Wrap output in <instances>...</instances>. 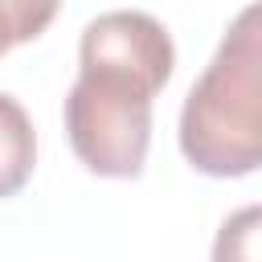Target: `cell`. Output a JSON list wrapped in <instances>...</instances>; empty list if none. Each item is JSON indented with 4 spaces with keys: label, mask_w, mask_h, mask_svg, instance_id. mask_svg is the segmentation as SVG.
I'll list each match as a JSON object with an SVG mask.
<instances>
[{
    "label": "cell",
    "mask_w": 262,
    "mask_h": 262,
    "mask_svg": "<svg viewBox=\"0 0 262 262\" xmlns=\"http://www.w3.org/2000/svg\"><path fill=\"white\" fill-rule=\"evenodd\" d=\"M176 45L151 12H98L78 41V82L66 94V139L106 180H135L151 143V102L168 86Z\"/></svg>",
    "instance_id": "cell-1"
},
{
    "label": "cell",
    "mask_w": 262,
    "mask_h": 262,
    "mask_svg": "<svg viewBox=\"0 0 262 262\" xmlns=\"http://www.w3.org/2000/svg\"><path fill=\"white\" fill-rule=\"evenodd\" d=\"M184 160L217 180L262 164V8L250 4L221 37L213 61L180 106Z\"/></svg>",
    "instance_id": "cell-2"
},
{
    "label": "cell",
    "mask_w": 262,
    "mask_h": 262,
    "mask_svg": "<svg viewBox=\"0 0 262 262\" xmlns=\"http://www.w3.org/2000/svg\"><path fill=\"white\" fill-rule=\"evenodd\" d=\"M37 164V131L29 111L0 90V201L16 196Z\"/></svg>",
    "instance_id": "cell-3"
},
{
    "label": "cell",
    "mask_w": 262,
    "mask_h": 262,
    "mask_svg": "<svg viewBox=\"0 0 262 262\" xmlns=\"http://www.w3.org/2000/svg\"><path fill=\"white\" fill-rule=\"evenodd\" d=\"M258 205H246L233 217H225L213 242V262H258Z\"/></svg>",
    "instance_id": "cell-4"
},
{
    "label": "cell",
    "mask_w": 262,
    "mask_h": 262,
    "mask_svg": "<svg viewBox=\"0 0 262 262\" xmlns=\"http://www.w3.org/2000/svg\"><path fill=\"white\" fill-rule=\"evenodd\" d=\"M57 16V4H33V0H0V57L12 45H25L41 37V29Z\"/></svg>",
    "instance_id": "cell-5"
}]
</instances>
